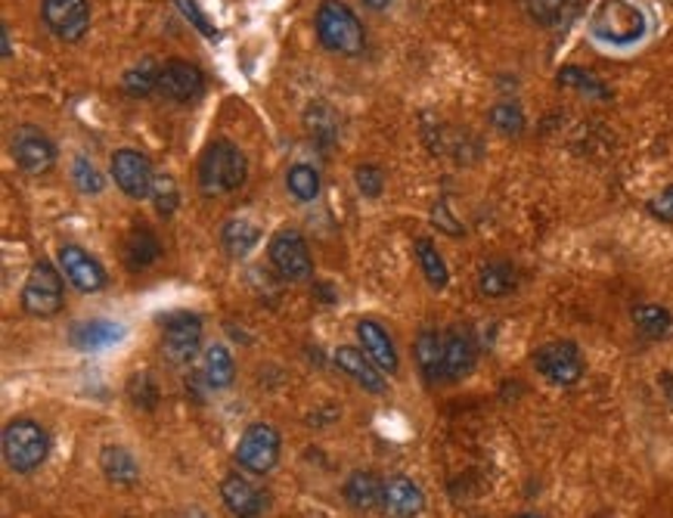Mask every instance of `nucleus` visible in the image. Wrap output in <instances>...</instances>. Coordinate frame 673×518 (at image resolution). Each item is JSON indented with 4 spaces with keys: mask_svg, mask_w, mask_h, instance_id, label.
Returning <instances> with one entry per match:
<instances>
[{
    "mask_svg": "<svg viewBox=\"0 0 673 518\" xmlns=\"http://www.w3.org/2000/svg\"><path fill=\"white\" fill-rule=\"evenodd\" d=\"M22 307L32 317H56L63 311V277L51 261H34L25 285H22Z\"/></svg>",
    "mask_w": 673,
    "mask_h": 518,
    "instance_id": "39448f33",
    "label": "nucleus"
},
{
    "mask_svg": "<svg viewBox=\"0 0 673 518\" xmlns=\"http://www.w3.org/2000/svg\"><path fill=\"white\" fill-rule=\"evenodd\" d=\"M333 360H336V367L345 369L363 391L386 395V376H382V369L376 367L370 357H367V352L351 348V345H341V348H336V354H333Z\"/></svg>",
    "mask_w": 673,
    "mask_h": 518,
    "instance_id": "a211bd4d",
    "label": "nucleus"
},
{
    "mask_svg": "<svg viewBox=\"0 0 673 518\" xmlns=\"http://www.w3.org/2000/svg\"><path fill=\"white\" fill-rule=\"evenodd\" d=\"M286 190L298 202L317 199V196H321V171H317V168L304 165V162L292 165L286 174Z\"/></svg>",
    "mask_w": 673,
    "mask_h": 518,
    "instance_id": "7c9ffc66",
    "label": "nucleus"
},
{
    "mask_svg": "<svg viewBox=\"0 0 673 518\" xmlns=\"http://www.w3.org/2000/svg\"><path fill=\"white\" fill-rule=\"evenodd\" d=\"M280 447H283V438L273 425L252 422L236 444V463L252 475H268L280 463Z\"/></svg>",
    "mask_w": 673,
    "mask_h": 518,
    "instance_id": "423d86ee",
    "label": "nucleus"
},
{
    "mask_svg": "<svg viewBox=\"0 0 673 518\" xmlns=\"http://www.w3.org/2000/svg\"><path fill=\"white\" fill-rule=\"evenodd\" d=\"M181 518H208V516H205L199 506H189V509H184V512H181Z\"/></svg>",
    "mask_w": 673,
    "mask_h": 518,
    "instance_id": "c03bdc74",
    "label": "nucleus"
},
{
    "mask_svg": "<svg viewBox=\"0 0 673 518\" xmlns=\"http://www.w3.org/2000/svg\"><path fill=\"white\" fill-rule=\"evenodd\" d=\"M0 444H3L7 466L13 468V472H22V475L44 466V460L51 453V435L34 419H13L3 429V441Z\"/></svg>",
    "mask_w": 673,
    "mask_h": 518,
    "instance_id": "7ed1b4c3",
    "label": "nucleus"
},
{
    "mask_svg": "<svg viewBox=\"0 0 673 518\" xmlns=\"http://www.w3.org/2000/svg\"><path fill=\"white\" fill-rule=\"evenodd\" d=\"M112 177L116 186L131 196V199H150L152 184H155V174H152L150 159L137 150H118L112 155Z\"/></svg>",
    "mask_w": 673,
    "mask_h": 518,
    "instance_id": "f8f14e48",
    "label": "nucleus"
},
{
    "mask_svg": "<svg viewBox=\"0 0 673 518\" xmlns=\"http://www.w3.org/2000/svg\"><path fill=\"white\" fill-rule=\"evenodd\" d=\"M268 255L273 270H276L283 280H307L311 270H314L307 242H304L298 230H280V234L270 239Z\"/></svg>",
    "mask_w": 673,
    "mask_h": 518,
    "instance_id": "9d476101",
    "label": "nucleus"
},
{
    "mask_svg": "<svg viewBox=\"0 0 673 518\" xmlns=\"http://www.w3.org/2000/svg\"><path fill=\"white\" fill-rule=\"evenodd\" d=\"M382 497H386V482H382L376 472L357 468V472L348 475V482H345V500L351 503L354 509L372 512V509L382 506Z\"/></svg>",
    "mask_w": 673,
    "mask_h": 518,
    "instance_id": "aec40b11",
    "label": "nucleus"
},
{
    "mask_svg": "<svg viewBox=\"0 0 673 518\" xmlns=\"http://www.w3.org/2000/svg\"><path fill=\"white\" fill-rule=\"evenodd\" d=\"M258 242H261V230L249 218H234L220 227V246L230 258H246Z\"/></svg>",
    "mask_w": 673,
    "mask_h": 518,
    "instance_id": "b1692460",
    "label": "nucleus"
},
{
    "mask_svg": "<svg viewBox=\"0 0 673 518\" xmlns=\"http://www.w3.org/2000/svg\"><path fill=\"white\" fill-rule=\"evenodd\" d=\"M165 335H162V352L169 357L174 367H184L189 364L199 345H203V320L189 311H174L169 317H162Z\"/></svg>",
    "mask_w": 673,
    "mask_h": 518,
    "instance_id": "0eeeda50",
    "label": "nucleus"
},
{
    "mask_svg": "<svg viewBox=\"0 0 673 518\" xmlns=\"http://www.w3.org/2000/svg\"><path fill=\"white\" fill-rule=\"evenodd\" d=\"M59 268L66 273V280L78 292H100L106 285V270L100 268V261L85 251L82 246H63L59 249Z\"/></svg>",
    "mask_w": 673,
    "mask_h": 518,
    "instance_id": "4468645a",
    "label": "nucleus"
},
{
    "mask_svg": "<svg viewBox=\"0 0 673 518\" xmlns=\"http://www.w3.org/2000/svg\"><path fill=\"white\" fill-rule=\"evenodd\" d=\"M162 255V246L152 234L150 227H140V230H131L128 239H124V249H121V258H124V268L128 270H146L159 261Z\"/></svg>",
    "mask_w": 673,
    "mask_h": 518,
    "instance_id": "4be33fe9",
    "label": "nucleus"
},
{
    "mask_svg": "<svg viewBox=\"0 0 673 518\" xmlns=\"http://www.w3.org/2000/svg\"><path fill=\"white\" fill-rule=\"evenodd\" d=\"M413 352H416V364H420L425 382H447L444 379V335L422 333Z\"/></svg>",
    "mask_w": 673,
    "mask_h": 518,
    "instance_id": "393cba45",
    "label": "nucleus"
},
{
    "mask_svg": "<svg viewBox=\"0 0 673 518\" xmlns=\"http://www.w3.org/2000/svg\"><path fill=\"white\" fill-rule=\"evenodd\" d=\"M528 13L534 22L546 25V29H558L568 25L574 13L580 10V0H524Z\"/></svg>",
    "mask_w": 673,
    "mask_h": 518,
    "instance_id": "bb28decb",
    "label": "nucleus"
},
{
    "mask_svg": "<svg viewBox=\"0 0 673 518\" xmlns=\"http://www.w3.org/2000/svg\"><path fill=\"white\" fill-rule=\"evenodd\" d=\"M382 509L391 518H416L425 509V494L422 487L406 478V475H391L386 482V497H382Z\"/></svg>",
    "mask_w": 673,
    "mask_h": 518,
    "instance_id": "f3484780",
    "label": "nucleus"
},
{
    "mask_svg": "<svg viewBox=\"0 0 673 518\" xmlns=\"http://www.w3.org/2000/svg\"><path fill=\"white\" fill-rule=\"evenodd\" d=\"M354 181H357L360 196L376 199V196L382 193V186H386V174H382V168L379 165H360L354 171Z\"/></svg>",
    "mask_w": 673,
    "mask_h": 518,
    "instance_id": "e433bc0d",
    "label": "nucleus"
},
{
    "mask_svg": "<svg viewBox=\"0 0 673 518\" xmlns=\"http://www.w3.org/2000/svg\"><path fill=\"white\" fill-rule=\"evenodd\" d=\"M304 128H307V134L314 137L317 143H333L338 134L336 116H333V109H329L326 102H311V106H307Z\"/></svg>",
    "mask_w": 673,
    "mask_h": 518,
    "instance_id": "473e14b6",
    "label": "nucleus"
},
{
    "mask_svg": "<svg viewBox=\"0 0 673 518\" xmlns=\"http://www.w3.org/2000/svg\"><path fill=\"white\" fill-rule=\"evenodd\" d=\"M649 212L661 220H673V186H667L661 196H655V199L649 202Z\"/></svg>",
    "mask_w": 673,
    "mask_h": 518,
    "instance_id": "ea45409f",
    "label": "nucleus"
},
{
    "mask_svg": "<svg viewBox=\"0 0 673 518\" xmlns=\"http://www.w3.org/2000/svg\"><path fill=\"white\" fill-rule=\"evenodd\" d=\"M490 125L509 137L522 134L524 131L522 109H519L515 102H500V106H493V109H490Z\"/></svg>",
    "mask_w": 673,
    "mask_h": 518,
    "instance_id": "c9c22d12",
    "label": "nucleus"
},
{
    "mask_svg": "<svg viewBox=\"0 0 673 518\" xmlns=\"http://www.w3.org/2000/svg\"><path fill=\"white\" fill-rule=\"evenodd\" d=\"M100 468L102 475L112 482V485H124L131 487L140 482V466H137L134 453L118 447V444H109L100 451Z\"/></svg>",
    "mask_w": 673,
    "mask_h": 518,
    "instance_id": "5701e85b",
    "label": "nucleus"
},
{
    "mask_svg": "<svg viewBox=\"0 0 673 518\" xmlns=\"http://www.w3.org/2000/svg\"><path fill=\"white\" fill-rule=\"evenodd\" d=\"M72 181H75V186H78L82 193H87V196L102 193V174L87 155H75V162H72Z\"/></svg>",
    "mask_w": 673,
    "mask_h": 518,
    "instance_id": "f704fd0d",
    "label": "nucleus"
},
{
    "mask_svg": "<svg viewBox=\"0 0 673 518\" xmlns=\"http://www.w3.org/2000/svg\"><path fill=\"white\" fill-rule=\"evenodd\" d=\"M475 367V345L466 333L444 335V379L459 382Z\"/></svg>",
    "mask_w": 673,
    "mask_h": 518,
    "instance_id": "412c9836",
    "label": "nucleus"
},
{
    "mask_svg": "<svg viewBox=\"0 0 673 518\" xmlns=\"http://www.w3.org/2000/svg\"><path fill=\"white\" fill-rule=\"evenodd\" d=\"M357 338H360V345H363L367 357H370L372 364L382 369V373L394 376V373L401 369L398 348H394V342H391V335H388V330L382 323H376V320H360V323H357Z\"/></svg>",
    "mask_w": 673,
    "mask_h": 518,
    "instance_id": "dca6fc26",
    "label": "nucleus"
},
{
    "mask_svg": "<svg viewBox=\"0 0 673 518\" xmlns=\"http://www.w3.org/2000/svg\"><path fill=\"white\" fill-rule=\"evenodd\" d=\"M317 37L326 51L341 56H357L367 44V32L345 0H323L317 7Z\"/></svg>",
    "mask_w": 673,
    "mask_h": 518,
    "instance_id": "f03ea898",
    "label": "nucleus"
},
{
    "mask_svg": "<svg viewBox=\"0 0 673 518\" xmlns=\"http://www.w3.org/2000/svg\"><path fill=\"white\" fill-rule=\"evenodd\" d=\"M515 283H519V277H515V268L509 261H490L478 273V289L488 299H503L515 289Z\"/></svg>",
    "mask_w": 673,
    "mask_h": 518,
    "instance_id": "cd10ccee",
    "label": "nucleus"
},
{
    "mask_svg": "<svg viewBox=\"0 0 673 518\" xmlns=\"http://www.w3.org/2000/svg\"><path fill=\"white\" fill-rule=\"evenodd\" d=\"M633 323L649 338H667V335H673V314L667 307H658V304L633 307Z\"/></svg>",
    "mask_w": 673,
    "mask_h": 518,
    "instance_id": "c85d7f7f",
    "label": "nucleus"
},
{
    "mask_svg": "<svg viewBox=\"0 0 673 518\" xmlns=\"http://www.w3.org/2000/svg\"><path fill=\"white\" fill-rule=\"evenodd\" d=\"M388 3H391V0H363V7H367V10H376V13L386 10Z\"/></svg>",
    "mask_w": 673,
    "mask_h": 518,
    "instance_id": "37998d69",
    "label": "nucleus"
},
{
    "mask_svg": "<svg viewBox=\"0 0 673 518\" xmlns=\"http://www.w3.org/2000/svg\"><path fill=\"white\" fill-rule=\"evenodd\" d=\"M3 60H13V41H10V25H3Z\"/></svg>",
    "mask_w": 673,
    "mask_h": 518,
    "instance_id": "79ce46f5",
    "label": "nucleus"
},
{
    "mask_svg": "<svg viewBox=\"0 0 673 518\" xmlns=\"http://www.w3.org/2000/svg\"><path fill=\"white\" fill-rule=\"evenodd\" d=\"M205 90L203 68L189 60H169L159 72V94L171 102H193Z\"/></svg>",
    "mask_w": 673,
    "mask_h": 518,
    "instance_id": "ddd939ff",
    "label": "nucleus"
},
{
    "mask_svg": "<svg viewBox=\"0 0 673 518\" xmlns=\"http://www.w3.org/2000/svg\"><path fill=\"white\" fill-rule=\"evenodd\" d=\"M10 152H13V162H17L25 174H47L56 162V147L53 140L41 128L34 125H19L13 131V143H10Z\"/></svg>",
    "mask_w": 673,
    "mask_h": 518,
    "instance_id": "1a4fd4ad",
    "label": "nucleus"
},
{
    "mask_svg": "<svg viewBox=\"0 0 673 518\" xmlns=\"http://www.w3.org/2000/svg\"><path fill=\"white\" fill-rule=\"evenodd\" d=\"M41 17L59 41L78 44L90 29V3L87 0H41Z\"/></svg>",
    "mask_w": 673,
    "mask_h": 518,
    "instance_id": "6e6552de",
    "label": "nucleus"
},
{
    "mask_svg": "<svg viewBox=\"0 0 673 518\" xmlns=\"http://www.w3.org/2000/svg\"><path fill=\"white\" fill-rule=\"evenodd\" d=\"M416 258H420V268L425 273V280L432 289H447L451 283V273H447V265L441 258V251L428 242V239H416Z\"/></svg>",
    "mask_w": 673,
    "mask_h": 518,
    "instance_id": "2f4dec72",
    "label": "nucleus"
},
{
    "mask_svg": "<svg viewBox=\"0 0 673 518\" xmlns=\"http://www.w3.org/2000/svg\"><path fill=\"white\" fill-rule=\"evenodd\" d=\"M220 500L236 518H258L268 509V494L242 478V475H227L220 482Z\"/></svg>",
    "mask_w": 673,
    "mask_h": 518,
    "instance_id": "2eb2a0df",
    "label": "nucleus"
},
{
    "mask_svg": "<svg viewBox=\"0 0 673 518\" xmlns=\"http://www.w3.org/2000/svg\"><path fill=\"white\" fill-rule=\"evenodd\" d=\"M124 338V326L112 323V320H85V323H75L68 342L78 348V352H102V348H112Z\"/></svg>",
    "mask_w": 673,
    "mask_h": 518,
    "instance_id": "6ab92c4d",
    "label": "nucleus"
},
{
    "mask_svg": "<svg viewBox=\"0 0 673 518\" xmlns=\"http://www.w3.org/2000/svg\"><path fill=\"white\" fill-rule=\"evenodd\" d=\"M174 3H177V10L184 13L186 22H193V29H199L208 41H218V29H215V25H211V19L205 17L203 10H199V3H196V0H174Z\"/></svg>",
    "mask_w": 673,
    "mask_h": 518,
    "instance_id": "4c0bfd02",
    "label": "nucleus"
},
{
    "mask_svg": "<svg viewBox=\"0 0 673 518\" xmlns=\"http://www.w3.org/2000/svg\"><path fill=\"white\" fill-rule=\"evenodd\" d=\"M534 367L553 385H574L584 376V354L574 342H550L534 354Z\"/></svg>",
    "mask_w": 673,
    "mask_h": 518,
    "instance_id": "9b49d317",
    "label": "nucleus"
},
{
    "mask_svg": "<svg viewBox=\"0 0 673 518\" xmlns=\"http://www.w3.org/2000/svg\"><path fill=\"white\" fill-rule=\"evenodd\" d=\"M203 376H205V382H208V388H215V391H224V388H230V385H234V379H236L234 354L227 352L224 345H211V348L205 352Z\"/></svg>",
    "mask_w": 673,
    "mask_h": 518,
    "instance_id": "a878e982",
    "label": "nucleus"
},
{
    "mask_svg": "<svg viewBox=\"0 0 673 518\" xmlns=\"http://www.w3.org/2000/svg\"><path fill=\"white\" fill-rule=\"evenodd\" d=\"M589 32L603 44H637L645 34V13L630 0H603L589 17Z\"/></svg>",
    "mask_w": 673,
    "mask_h": 518,
    "instance_id": "20e7f679",
    "label": "nucleus"
},
{
    "mask_svg": "<svg viewBox=\"0 0 673 518\" xmlns=\"http://www.w3.org/2000/svg\"><path fill=\"white\" fill-rule=\"evenodd\" d=\"M246 155L236 150L230 140H215L208 143L199 159V186L205 196H227L236 193L239 186L246 184Z\"/></svg>",
    "mask_w": 673,
    "mask_h": 518,
    "instance_id": "f257e3e1",
    "label": "nucleus"
},
{
    "mask_svg": "<svg viewBox=\"0 0 673 518\" xmlns=\"http://www.w3.org/2000/svg\"><path fill=\"white\" fill-rule=\"evenodd\" d=\"M519 518H538V516H519Z\"/></svg>",
    "mask_w": 673,
    "mask_h": 518,
    "instance_id": "a18cd8bd",
    "label": "nucleus"
},
{
    "mask_svg": "<svg viewBox=\"0 0 673 518\" xmlns=\"http://www.w3.org/2000/svg\"><path fill=\"white\" fill-rule=\"evenodd\" d=\"M159 72L162 68L155 66L152 60H143V63H137L134 68H128L124 72V78H121V90L128 94V97H150L152 90H159Z\"/></svg>",
    "mask_w": 673,
    "mask_h": 518,
    "instance_id": "c756f323",
    "label": "nucleus"
},
{
    "mask_svg": "<svg viewBox=\"0 0 673 518\" xmlns=\"http://www.w3.org/2000/svg\"><path fill=\"white\" fill-rule=\"evenodd\" d=\"M558 84H568V87H577L584 94H596V97H608V90H603V84L596 82L593 75L580 72V68H565L558 72Z\"/></svg>",
    "mask_w": 673,
    "mask_h": 518,
    "instance_id": "58836bf2",
    "label": "nucleus"
},
{
    "mask_svg": "<svg viewBox=\"0 0 673 518\" xmlns=\"http://www.w3.org/2000/svg\"><path fill=\"white\" fill-rule=\"evenodd\" d=\"M152 205L162 218H171L181 205V190H177V181L171 174H155V184H152Z\"/></svg>",
    "mask_w": 673,
    "mask_h": 518,
    "instance_id": "72a5a7b5",
    "label": "nucleus"
},
{
    "mask_svg": "<svg viewBox=\"0 0 673 518\" xmlns=\"http://www.w3.org/2000/svg\"><path fill=\"white\" fill-rule=\"evenodd\" d=\"M432 218H435V224H438V227H444L447 234H454V236L463 234V227H459V224L451 218V212H447L444 205H438V208H435V215H432Z\"/></svg>",
    "mask_w": 673,
    "mask_h": 518,
    "instance_id": "a19ab883",
    "label": "nucleus"
}]
</instances>
